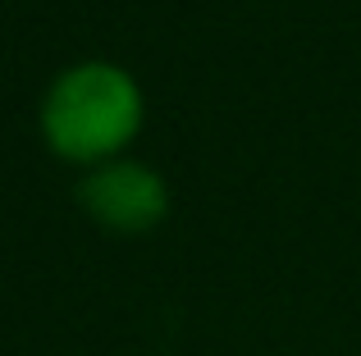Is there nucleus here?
Here are the masks:
<instances>
[{
    "mask_svg": "<svg viewBox=\"0 0 361 356\" xmlns=\"http://www.w3.org/2000/svg\"><path fill=\"white\" fill-rule=\"evenodd\" d=\"M73 201L101 233H115V238H147L169 220L165 174L128 155L87 170L73 187Z\"/></svg>",
    "mask_w": 361,
    "mask_h": 356,
    "instance_id": "2",
    "label": "nucleus"
},
{
    "mask_svg": "<svg viewBox=\"0 0 361 356\" xmlns=\"http://www.w3.org/2000/svg\"><path fill=\"white\" fill-rule=\"evenodd\" d=\"M142 124H147L142 82L110 60H78L60 69L37 110V128L51 155L82 174L119 160L137 142Z\"/></svg>",
    "mask_w": 361,
    "mask_h": 356,
    "instance_id": "1",
    "label": "nucleus"
}]
</instances>
